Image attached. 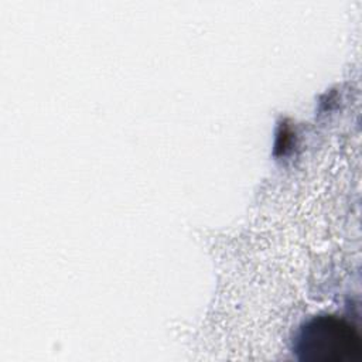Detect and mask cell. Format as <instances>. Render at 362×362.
I'll return each instance as SVG.
<instances>
[{"mask_svg": "<svg viewBox=\"0 0 362 362\" xmlns=\"http://www.w3.org/2000/svg\"><path fill=\"white\" fill-rule=\"evenodd\" d=\"M297 351L307 361L338 362L358 356L361 342L348 322L334 315H324L311 320L301 329Z\"/></svg>", "mask_w": 362, "mask_h": 362, "instance_id": "cell-1", "label": "cell"}]
</instances>
